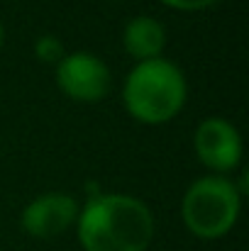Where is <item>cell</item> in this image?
<instances>
[{"label":"cell","mask_w":249,"mask_h":251,"mask_svg":"<svg viewBox=\"0 0 249 251\" xmlns=\"http://www.w3.org/2000/svg\"><path fill=\"white\" fill-rule=\"evenodd\" d=\"M85 251H147L154 237L149 205L125 193H98L76 217Z\"/></svg>","instance_id":"obj_1"},{"label":"cell","mask_w":249,"mask_h":251,"mask_svg":"<svg viewBox=\"0 0 249 251\" xmlns=\"http://www.w3.org/2000/svg\"><path fill=\"white\" fill-rule=\"evenodd\" d=\"M186 76L168 59L139 61L125 78V107L142 122L159 125L171 120L186 102Z\"/></svg>","instance_id":"obj_2"},{"label":"cell","mask_w":249,"mask_h":251,"mask_svg":"<svg viewBox=\"0 0 249 251\" xmlns=\"http://www.w3.org/2000/svg\"><path fill=\"white\" fill-rule=\"evenodd\" d=\"M240 188L225 176H203L193 180L183 195V225L200 239L227 234L240 215Z\"/></svg>","instance_id":"obj_3"},{"label":"cell","mask_w":249,"mask_h":251,"mask_svg":"<svg viewBox=\"0 0 249 251\" xmlns=\"http://www.w3.org/2000/svg\"><path fill=\"white\" fill-rule=\"evenodd\" d=\"M56 83L74 100L95 102L110 90V69L90 51L64 54V59L56 64Z\"/></svg>","instance_id":"obj_4"},{"label":"cell","mask_w":249,"mask_h":251,"mask_svg":"<svg viewBox=\"0 0 249 251\" xmlns=\"http://www.w3.org/2000/svg\"><path fill=\"white\" fill-rule=\"evenodd\" d=\"M195 154L208 168L225 173L242 161V137L225 117H205L195 129Z\"/></svg>","instance_id":"obj_5"},{"label":"cell","mask_w":249,"mask_h":251,"mask_svg":"<svg viewBox=\"0 0 249 251\" xmlns=\"http://www.w3.org/2000/svg\"><path fill=\"white\" fill-rule=\"evenodd\" d=\"M79 217V205L69 193H42L22 210V227L37 239L64 234Z\"/></svg>","instance_id":"obj_6"},{"label":"cell","mask_w":249,"mask_h":251,"mask_svg":"<svg viewBox=\"0 0 249 251\" xmlns=\"http://www.w3.org/2000/svg\"><path fill=\"white\" fill-rule=\"evenodd\" d=\"M122 44H125V51L130 56H135L137 61L159 59V54L164 51V44H166L164 25L157 17L137 15V17H132L125 25Z\"/></svg>","instance_id":"obj_7"},{"label":"cell","mask_w":249,"mask_h":251,"mask_svg":"<svg viewBox=\"0 0 249 251\" xmlns=\"http://www.w3.org/2000/svg\"><path fill=\"white\" fill-rule=\"evenodd\" d=\"M34 54L39 61L44 64H59L64 59V44L59 37L54 34H42L37 42H34Z\"/></svg>","instance_id":"obj_8"},{"label":"cell","mask_w":249,"mask_h":251,"mask_svg":"<svg viewBox=\"0 0 249 251\" xmlns=\"http://www.w3.org/2000/svg\"><path fill=\"white\" fill-rule=\"evenodd\" d=\"M162 2L176 7V10H205V7L215 5L218 0H162Z\"/></svg>","instance_id":"obj_9"},{"label":"cell","mask_w":249,"mask_h":251,"mask_svg":"<svg viewBox=\"0 0 249 251\" xmlns=\"http://www.w3.org/2000/svg\"><path fill=\"white\" fill-rule=\"evenodd\" d=\"M2 42H5V27H2V22H0V49H2Z\"/></svg>","instance_id":"obj_10"}]
</instances>
